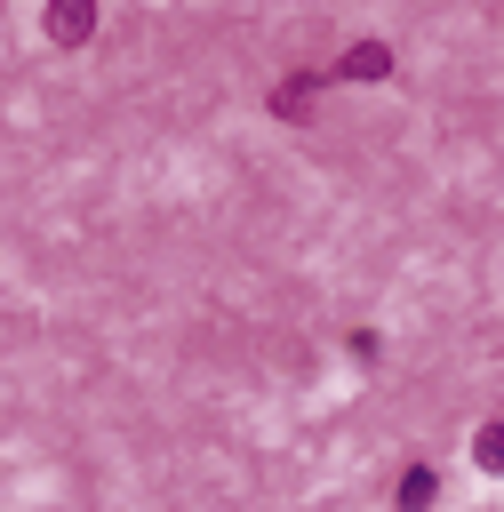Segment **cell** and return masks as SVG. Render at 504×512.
<instances>
[{
  "instance_id": "3957f363",
  "label": "cell",
  "mask_w": 504,
  "mask_h": 512,
  "mask_svg": "<svg viewBox=\"0 0 504 512\" xmlns=\"http://www.w3.org/2000/svg\"><path fill=\"white\" fill-rule=\"evenodd\" d=\"M432 496H440V480H432V464H416V472H400V512H432Z\"/></svg>"
},
{
  "instance_id": "277c9868",
  "label": "cell",
  "mask_w": 504,
  "mask_h": 512,
  "mask_svg": "<svg viewBox=\"0 0 504 512\" xmlns=\"http://www.w3.org/2000/svg\"><path fill=\"white\" fill-rule=\"evenodd\" d=\"M472 456H480L488 472H504V416H488V424L472 432Z\"/></svg>"
},
{
  "instance_id": "7a4b0ae2",
  "label": "cell",
  "mask_w": 504,
  "mask_h": 512,
  "mask_svg": "<svg viewBox=\"0 0 504 512\" xmlns=\"http://www.w3.org/2000/svg\"><path fill=\"white\" fill-rule=\"evenodd\" d=\"M384 72H392V48L384 40H352L344 64H336V80H384Z\"/></svg>"
},
{
  "instance_id": "6da1fadb",
  "label": "cell",
  "mask_w": 504,
  "mask_h": 512,
  "mask_svg": "<svg viewBox=\"0 0 504 512\" xmlns=\"http://www.w3.org/2000/svg\"><path fill=\"white\" fill-rule=\"evenodd\" d=\"M88 32H96V0H56V8H48V40L80 48Z\"/></svg>"
}]
</instances>
